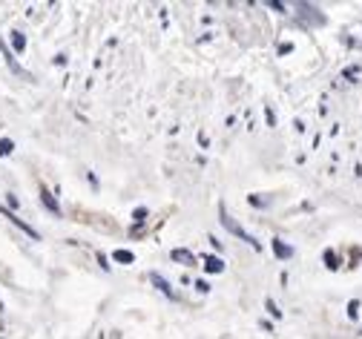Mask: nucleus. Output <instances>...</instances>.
Wrapping results in <instances>:
<instances>
[{
	"mask_svg": "<svg viewBox=\"0 0 362 339\" xmlns=\"http://www.w3.org/2000/svg\"><path fill=\"white\" fill-rule=\"evenodd\" d=\"M222 227L227 230V233H233L236 239H242V242H247V245H253V247L259 250V242H256V239H253V236L247 233V230H245V227H242L239 222H236L233 216H227L224 210H222Z\"/></svg>",
	"mask_w": 362,
	"mask_h": 339,
	"instance_id": "1",
	"label": "nucleus"
},
{
	"mask_svg": "<svg viewBox=\"0 0 362 339\" xmlns=\"http://www.w3.org/2000/svg\"><path fill=\"white\" fill-rule=\"evenodd\" d=\"M296 14H299L302 20H308V23H314V26H322V23H325V17L316 12L311 3H296Z\"/></svg>",
	"mask_w": 362,
	"mask_h": 339,
	"instance_id": "2",
	"label": "nucleus"
},
{
	"mask_svg": "<svg viewBox=\"0 0 362 339\" xmlns=\"http://www.w3.org/2000/svg\"><path fill=\"white\" fill-rule=\"evenodd\" d=\"M40 204L46 207L49 213H55V216H60V204L55 201V196L49 193V190H40Z\"/></svg>",
	"mask_w": 362,
	"mask_h": 339,
	"instance_id": "3",
	"label": "nucleus"
},
{
	"mask_svg": "<svg viewBox=\"0 0 362 339\" xmlns=\"http://www.w3.org/2000/svg\"><path fill=\"white\" fill-rule=\"evenodd\" d=\"M0 213H3V216H6V219H9V222L14 224V227H20V230H23L26 236H32V239H37V230H32V227H29V224H23V222H20V219H17V216H14V213L3 210V207H0Z\"/></svg>",
	"mask_w": 362,
	"mask_h": 339,
	"instance_id": "4",
	"label": "nucleus"
},
{
	"mask_svg": "<svg viewBox=\"0 0 362 339\" xmlns=\"http://www.w3.org/2000/svg\"><path fill=\"white\" fill-rule=\"evenodd\" d=\"M170 256H173V262H181V265H190V268L196 265V256H193L190 250H181V247H175Z\"/></svg>",
	"mask_w": 362,
	"mask_h": 339,
	"instance_id": "5",
	"label": "nucleus"
},
{
	"mask_svg": "<svg viewBox=\"0 0 362 339\" xmlns=\"http://www.w3.org/2000/svg\"><path fill=\"white\" fill-rule=\"evenodd\" d=\"M273 253H276L279 259H291V256H293V247H291V245H285L282 239H273Z\"/></svg>",
	"mask_w": 362,
	"mask_h": 339,
	"instance_id": "6",
	"label": "nucleus"
},
{
	"mask_svg": "<svg viewBox=\"0 0 362 339\" xmlns=\"http://www.w3.org/2000/svg\"><path fill=\"white\" fill-rule=\"evenodd\" d=\"M204 270H207V273H222L224 262L219 256H204Z\"/></svg>",
	"mask_w": 362,
	"mask_h": 339,
	"instance_id": "7",
	"label": "nucleus"
},
{
	"mask_svg": "<svg viewBox=\"0 0 362 339\" xmlns=\"http://www.w3.org/2000/svg\"><path fill=\"white\" fill-rule=\"evenodd\" d=\"M0 52H3V58H6V63H9V66H12V72H17V75H26V72L20 69V66H17V60L12 58V52H9V46H6V43H3V37H0Z\"/></svg>",
	"mask_w": 362,
	"mask_h": 339,
	"instance_id": "8",
	"label": "nucleus"
},
{
	"mask_svg": "<svg viewBox=\"0 0 362 339\" xmlns=\"http://www.w3.org/2000/svg\"><path fill=\"white\" fill-rule=\"evenodd\" d=\"M150 279H152V285H155V288H158L161 293H167V296H173V288L167 285V279H164V276H158V273H150Z\"/></svg>",
	"mask_w": 362,
	"mask_h": 339,
	"instance_id": "9",
	"label": "nucleus"
},
{
	"mask_svg": "<svg viewBox=\"0 0 362 339\" xmlns=\"http://www.w3.org/2000/svg\"><path fill=\"white\" fill-rule=\"evenodd\" d=\"M112 259H115V262H121V265H132V262H135V256H132L129 250H115V253H112Z\"/></svg>",
	"mask_w": 362,
	"mask_h": 339,
	"instance_id": "10",
	"label": "nucleus"
},
{
	"mask_svg": "<svg viewBox=\"0 0 362 339\" xmlns=\"http://www.w3.org/2000/svg\"><path fill=\"white\" fill-rule=\"evenodd\" d=\"M12 46H14V52H23L26 49V35L23 32H12Z\"/></svg>",
	"mask_w": 362,
	"mask_h": 339,
	"instance_id": "11",
	"label": "nucleus"
},
{
	"mask_svg": "<svg viewBox=\"0 0 362 339\" xmlns=\"http://www.w3.org/2000/svg\"><path fill=\"white\" fill-rule=\"evenodd\" d=\"M14 150V144L9 138H0V155H9V152Z\"/></svg>",
	"mask_w": 362,
	"mask_h": 339,
	"instance_id": "12",
	"label": "nucleus"
},
{
	"mask_svg": "<svg viewBox=\"0 0 362 339\" xmlns=\"http://www.w3.org/2000/svg\"><path fill=\"white\" fill-rule=\"evenodd\" d=\"M357 314H360V302H357V299H351V302H348V316H351V319H357Z\"/></svg>",
	"mask_w": 362,
	"mask_h": 339,
	"instance_id": "13",
	"label": "nucleus"
},
{
	"mask_svg": "<svg viewBox=\"0 0 362 339\" xmlns=\"http://www.w3.org/2000/svg\"><path fill=\"white\" fill-rule=\"evenodd\" d=\"M265 308H268V311H270V314H273V316H276V319H279V316H282V311H279V308H276V302H273V299H268V302H265Z\"/></svg>",
	"mask_w": 362,
	"mask_h": 339,
	"instance_id": "14",
	"label": "nucleus"
},
{
	"mask_svg": "<svg viewBox=\"0 0 362 339\" xmlns=\"http://www.w3.org/2000/svg\"><path fill=\"white\" fill-rule=\"evenodd\" d=\"M196 291H201V293H207V291H210V285H207V282L201 279V282H196Z\"/></svg>",
	"mask_w": 362,
	"mask_h": 339,
	"instance_id": "15",
	"label": "nucleus"
},
{
	"mask_svg": "<svg viewBox=\"0 0 362 339\" xmlns=\"http://www.w3.org/2000/svg\"><path fill=\"white\" fill-rule=\"evenodd\" d=\"M325 262H328V268H337V259H334V253H325Z\"/></svg>",
	"mask_w": 362,
	"mask_h": 339,
	"instance_id": "16",
	"label": "nucleus"
},
{
	"mask_svg": "<svg viewBox=\"0 0 362 339\" xmlns=\"http://www.w3.org/2000/svg\"><path fill=\"white\" fill-rule=\"evenodd\" d=\"M144 216H147V210H144V207H138V210H135V222H144Z\"/></svg>",
	"mask_w": 362,
	"mask_h": 339,
	"instance_id": "17",
	"label": "nucleus"
},
{
	"mask_svg": "<svg viewBox=\"0 0 362 339\" xmlns=\"http://www.w3.org/2000/svg\"><path fill=\"white\" fill-rule=\"evenodd\" d=\"M268 6H270V9H276V12H285V6H282V3H279V0H276V3H273V0H270V3H268Z\"/></svg>",
	"mask_w": 362,
	"mask_h": 339,
	"instance_id": "18",
	"label": "nucleus"
},
{
	"mask_svg": "<svg viewBox=\"0 0 362 339\" xmlns=\"http://www.w3.org/2000/svg\"><path fill=\"white\" fill-rule=\"evenodd\" d=\"M265 115H268V124H270V127H273V124H276V115H273V109H268Z\"/></svg>",
	"mask_w": 362,
	"mask_h": 339,
	"instance_id": "19",
	"label": "nucleus"
}]
</instances>
